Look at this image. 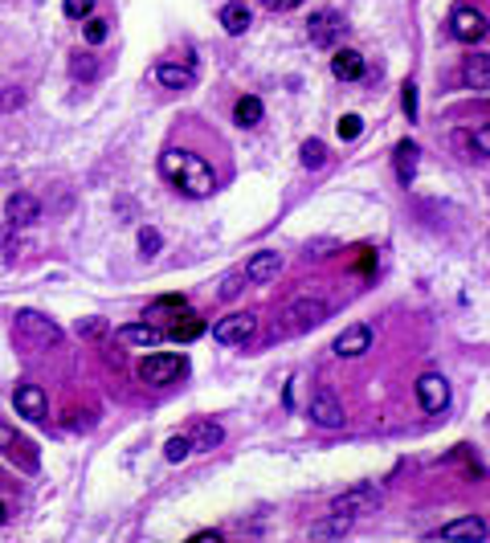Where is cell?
I'll list each match as a JSON object with an SVG mask.
<instances>
[{
	"label": "cell",
	"mask_w": 490,
	"mask_h": 543,
	"mask_svg": "<svg viewBox=\"0 0 490 543\" xmlns=\"http://www.w3.org/2000/svg\"><path fill=\"white\" fill-rule=\"evenodd\" d=\"M160 176L172 188H180L184 196H192V201H201V196L213 192V168H209L201 156L180 151V148H172L160 156Z\"/></svg>",
	"instance_id": "obj_1"
},
{
	"label": "cell",
	"mask_w": 490,
	"mask_h": 543,
	"mask_svg": "<svg viewBox=\"0 0 490 543\" xmlns=\"http://www.w3.org/2000/svg\"><path fill=\"white\" fill-rule=\"evenodd\" d=\"M12 340L25 343V348H54V343H62V327L54 319H45L42 310H21L12 323Z\"/></svg>",
	"instance_id": "obj_2"
},
{
	"label": "cell",
	"mask_w": 490,
	"mask_h": 543,
	"mask_svg": "<svg viewBox=\"0 0 490 543\" xmlns=\"http://www.w3.org/2000/svg\"><path fill=\"white\" fill-rule=\"evenodd\" d=\"M376 511H380V490L368 486V482H356L331 499V515H340V519H368Z\"/></svg>",
	"instance_id": "obj_3"
},
{
	"label": "cell",
	"mask_w": 490,
	"mask_h": 543,
	"mask_svg": "<svg viewBox=\"0 0 490 543\" xmlns=\"http://www.w3.org/2000/svg\"><path fill=\"white\" fill-rule=\"evenodd\" d=\"M0 454L12 462L17 470H25V474H37V466H42V454H37V446H33L29 437H21L12 425H4L0 421Z\"/></svg>",
	"instance_id": "obj_4"
},
{
	"label": "cell",
	"mask_w": 490,
	"mask_h": 543,
	"mask_svg": "<svg viewBox=\"0 0 490 543\" xmlns=\"http://www.w3.org/2000/svg\"><path fill=\"white\" fill-rule=\"evenodd\" d=\"M327 315H331V302L323 299V294H299V299H290V307H287V319L295 331L319 327Z\"/></svg>",
	"instance_id": "obj_5"
},
{
	"label": "cell",
	"mask_w": 490,
	"mask_h": 543,
	"mask_svg": "<svg viewBox=\"0 0 490 543\" xmlns=\"http://www.w3.org/2000/svg\"><path fill=\"white\" fill-rule=\"evenodd\" d=\"M307 413H310V421L319 429H343V405H340V396L331 393L327 384H319L315 393H310V405H307Z\"/></svg>",
	"instance_id": "obj_6"
},
{
	"label": "cell",
	"mask_w": 490,
	"mask_h": 543,
	"mask_svg": "<svg viewBox=\"0 0 490 543\" xmlns=\"http://www.w3.org/2000/svg\"><path fill=\"white\" fill-rule=\"evenodd\" d=\"M184 356H172V352H156L148 360H139V380L143 384H172L176 376H184Z\"/></svg>",
	"instance_id": "obj_7"
},
{
	"label": "cell",
	"mask_w": 490,
	"mask_h": 543,
	"mask_svg": "<svg viewBox=\"0 0 490 543\" xmlns=\"http://www.w3.org/2000/svg\"><path fill=\"white\" fill-rule=\"evenodd\" d=\"M257 331V319L249 315V310H234V315H225V319L213 323V340L225 343V348H237V343L254 340Z\"/></svg>",
	"instance_id": "obj_8"
},
{
	"label": "cell",
	"mask_w": 490,
	"mask_h": 543,
	"mask_svg": "<svg viewBox=\"0 0 490 543\" xmlns=\"http://www.w3.org/2000/svg\"><path fill=\"white\" fill-rule=\"evenodd\" d=\"M449 33H454L458 42L474 45V42H482V37H486V17H482L474 4H458V9L449 12Z\"/></svg>",
	"instance_id": "obj_9"
},
{
	"label": "cell",
	"mask_w": 490,
	"mask_h": 543,
	"mask_svg": "<svg viewBox=\"0 0 490 543\" xmlns=\"http://www.w3.org/2000/svg\"><path fill=\"white\" fill-rule=\"evenodd\" d=\"M417 401H421V409L425 413H446L449 409V380L437 372H425L421 380H417Z\"/></svg>",
	"instance_id": "obj_10"
},
{
	"label": "cell",
	"mask_w": 490,
	"mask_h": 543,
	"mask_svg": "<svg viewBox=\"0 0 490 543\" xmlns=\"http://www.w3.org/2000/svg\"><path fill=\"white\" fill-rule=\"evenodd\" d=\"M372 352V327L368 323H352V327L340 331V340H335V356L340 360H356V356Z\"/></svg>",
	"instance_id": "obj_11"
},
{
	"label": "cell",
	"mask_w": 490,
	"mask_h": 543,
	"mask_svg": "<svg viewBox=\"0 0 490 543\" xmlns=\"http://www.w3.org/2000/svg\"><path fill=\"white\" fill-rule=\"evenodd\" d=\"M12 405H17L21 417H29V421H45V413H50V401H45V393L37 388V384H17Z\"/></svg>",
	"instance_id": "obj_12"
},
{
	"label": "cell",
	"mask_w": 490,
	"mask_h": 543,
	"mask_svg": "<svg viewBox=\"0 0 490 543\" xmlns=\"http://www.w3.org/2000/svg\"><path fill=\"white\" fill-rule=\"evenodd\" d=\"M278 270H282V257L274 254V249H262V254H254L249 262H245V282H254V287H266V282H274Z\"/></svg>",
	"instance_id": "obj_13"
},
{
	"label": "cell",
	"mask_w": 490,
	"mask_h": 543,
	"mask_svg": "<svg viewBox=\"0 0 490 543\" xmlns=\"http://www.w3.org/2000/svg\"><path fill=\"white\" fill-rule=\"evenodd\" d=\"M429 539H490V532L479 515H466V519H454L446 527H437Z\"/></svg>",
	"instance_id": "obj_14"
},
{
	"label": "cell",
	"mask_w": 490,
	"mask_h": 543,
	"mask_svg": "<svg viewBox=\"0 0 490 543\" xmlns=\"http://www.w3.org/2000/svg\"><path fill=\"white\" fill-rule=\"evenodd\" d=\"M156 82L164 90H192L196 86V70L188 62H160L156 65Z\"/></svg>",
	"instance_id": "obj_15"
},
{
	"label": "cell",
	"mask_w": 490,
	"mask_h": 543,
	"mask_svg": "<svg viewBox=\"0 0 490 543\" xmlns=\"http://www.w3.org/2000/svg\"><path fill=\"white\" fill-rule=\"evenodd\" d=\"M119 343H131V348H160L164 343V331L156 323H127V327L115 331Z\"/></svg>",
	"instance_id": "obj_16"
},
{
	"label": "cell",
	"mask_w": 490,
	"mask_h": 543,
	"mask_svg": "<svg viewBox=\"0 0 490 543\" xmlns=\"http://www.w3.org/2000/svg\"><path fill=\"white\" fill-rule=\"evenodd\" d=\"M4 217H9L12 225H33L42 217V201L29 196V192H12L9 201H4Z\"/></svg>",
	"instance_id": "obj_17"
},
{
	"label": "cell",
	"mask_w": 490,
	"mask_h": 543,
	"mask_svg": "<svg viewBox=\"0 0 490 543\" xmlns=\"http://www.w3.org/2000/svg\"><path fill=\"white\" fill-rule=\"evenodd\" d=\"M364 54H356V50H335L331 54V74L340 78V82H360L364 78Z\"/></svg>",
	"instance_id": "obj_18"
},
{
	"label": "cell",
	"mask_w": 490,
	"mask_h": 543,
	"mask_svg": "<svg viewBox=\"0 0 490 543\" xmlns=\"http://www.w3.org/2000/svg\"><path fill=\"white\" fill-rule=\"evenodd\" d=\"M462 82L470 90H490V54H470L462 62Z\"/></svg>",
	"instance_id": "obj_19"
},
{
	"label": "cell",
	"mask_w": 490,
	"mask_h": 543,
	"mask_svg": "<svg viewBox=\"0 0 490 543\" xmlns=\"http://www.w3.org/2000/svg\"><path fill=\"white\" fill-rule=\"evenodd\" d=\"M343 25H340V17H335V12H315V17H310V45H319V50H327L331 42H335V33H340Z\"/></svg>",
	"instance_id": "obj_20"
},
{
	"label": "cell",
	"mask_w": 490,
	"mask_h": 543,
	"mask_svg": "<svg viewBox=\"0 0 490 543\" xmlns=\"http://www.w3.org/2000/svg\"><path fill=\"white\" fill-rule=\"evenodd\" d=\"M417 156H421V148H417L413 139H401L393 151V164H396V176H401V184H409L417 176Z\"/></svg>",
	"instance_id": "obj_21"
},
{
	"label": "cell",
	"mask_w": 490,
	"mask_h": 543,
	"mask_svg": "<svg viewBox=\"0 0 490 543\" xmlns=\"http://www.w3.org/2000/svg\"><path fill=\"white\" fill-rule=\"evenodd\" d=\"M188 437H192V449H217L225 441V429L217 421H196L188 429Z\"/></svg>",
	"instance_id": "obj_22"
},
{
	"label": "cell",
	"mask_w": 490,
	"mask_h": 543,
	"mask_svg": "<svg viewBox=\"0 0 490 543\" xmlns=\"http://www.w3.org/2000/svg\"><path fill=\"white\" fill-rule=\"evenodd\" d=\"M262 115H266L262 98H254V95H241V98H237V107H234L237 127H257V123H262Z\"/></svg>",
	"instance_id": "obj_23"
},
{
	"label": "cell",
	"mask_w": 490,
	"mask_h": 543,
	"mask_svg": "<svg viewBox=\"0 0 490 543\" xmlns=\"http://www.w3.org/2000/svg\"><path fill=\"white\" fill-rule=\"evenodd\" d=\"M221 25H225V33H245L249 29V9H245L241 0H229V4H225L221 9Z\"/></svg>",
	"instance_id": "obj_24"
},
{
	"label": "cell",
	"mask_w": 490,
	"mask_h": 543,
	"mask_svg": "<svg viewBox=\"0 0 490 543\" xmlns=\"http://www.w3.org/2000/svg\"><path fill=\"white\" fill-rule=\"evenodd\" d=\"M176 343H192L196 335H204V319H196V315H184V323H176V327L168 331Z\"/></svg>",
	"instance_id": "obj_25"
},
{
	"label": "cell",
	"mask_w": 490,
	"mask_h": 543,
	"mask_svg": "<svg viewBox=\"0 0 490 543\" xmlns=\"http://www.w3.org/2000/svg\"><path fill=\"white\" fill-rule=\"evenodd\" d=\"M327 164V143L323 139H307L302 143V168H323Z\"/></svg>",
	"instance_id": "obj_26"
},
{
	"label": "cell",
	"mask_w": 490,
	"mask_h": 543,
	"mask_svg": "<svg viewBox=\"0 0 490 543\" xmlns=\"http://www.w3.org/2000/svg\"><path fill=\"white\" fill-rule=\"evenodd\" d=\"M192 454V437L180 433V437H168V446H164V458L168 462H184Z\"/></svg>",
	"instance_id": "obj_27"
},
{
	"label": "cell",
	"mask_w": 490,
	"mask_h": 543,
	"mask_svg": "<svg viewBox=\"0 0 490 543\" xmlns=\"http://www.w3.org/2000/svg\"><path fill=\"white\" fill-rule=\"evenodd\" d=\"M139 249H143V254L148 257H156L164 249V237H160V229H151V225H143V229H139Z\"/></svg>",
	"instance_id": "obj_28"
},
{
	"label": "cell",
	"mask_w": 490,
	"mask_h": 543,
	"mask_svg": "<svg viewBox=\"0 0 490 543\" xmlns=\"http://www.w3.org/2000/svg\"><path fill=\"white\" fill-rule=\"evenodd\" d=\"M107 37H111V21H103V17H86V42L103 45Z\"/></svg>",
	"instance_id": "obj_29"
},
{
	"label": "cell",
	"mask_w": 490,
	"mask_h": 543,
	"mask_svg": "<svg viewBox=\"0 0 490 543\" xmlns=\"http://www.w3.org/2000/svg\"><path fill=\"white\" fill-rule=\"evenodd\" d=\"M335 131H340V139H343V143H352V139H360V131H364V119H360V115H343L340 123H335Z\"/></svg>",
	"instance_id": "obj_30"
},
{
	"label": "cell",
	"mask_w": 490,
	"mask_h": 543,
	"mask_svg": "<svg viewBox=\"0 0 490 543\" xmlns=\"http://www.w3.org/2000/svg\"><path fill=\"white\" fill-rule=\"evenodd\" d=\"M62 12L70 21H86V17L95 12V0H62Z\"/></svg>",
	"instance_id": "obj_31"
},
{
	"label": "cell",
	"mask_w": 490,
	"mask_h": 543,
	"mask_svg": "<svg viewBox=\"0 0 490 543\" xmlns=\"http://www.w3.org/2000/svg\"><path fill=\"white\" fill-rule=\"evenodd\" d=\"M470 148H474V156H490V123L470 131Z\"/></svg>",
	"instance_id": "obj_32"
},
{
	"label": "cell",
	"mask_w": 490,
	"mask_h": 543,
	"mask_svg": "<svg viewBox=\"0 0 490 543\" xmlns=\"http://www.w3.org/2000/svg\"><path fill=\"white\" fill-rule=\"evenodd\" d=\"M12 237H17V225H4V229H0V266H9V262H12V254H17V249H12Z\"/></svg>",
	"instance_id": "obj_33"
},
{
	"label": "cell",
	"mask_w": 490,
	"mask_h": 543,
	"mask_svg": "<svg viewBox=\"0 0 490 543\" xmlns=\"http://www.w3.org/2000/svg\"><path fill=\"white\" fill-rule=\"evenodd\" d=\"M70 74H74V78H86V82H90V78H98L95 57H82V54H78L74 62H70Z\"/></svg>",
	"instance_id": "obj_34"
},
{
	"label": "cell",
	"mask_w": 490,
	"mask_h": 543,
	"mask_svg": "<svg viewBox=\"0 0 490 543\" xmlns=\"http://www.w3.org/2000/svg\"><path fill=\"white\" fill-rule=\"evenodd\" d=\"M401 107H405L409 123H413V119H417V86H413V82L401 86Z\"/></svg>",
	"instance_id": "obj_35"
},
{
	"label": "cell",
	"mask_w": 490,
	"mask_h": 543,
	"mask_svg": "<svg viewBox=\"0 0 490 543\" xmlns=\"http://www.w3.org/2000/svg\"><path fill=\"white\" fill-rule=\"evenodd\" d=\"M78 335L98 340V335H107V323H103V319H78Z\"/></svg>",
	"instance_id": "obj_36"
},
{
	"label": "cell",
	"mask_w": 490,
	"mask_h": 543,
	"mask_svg": "<svg viewBox=\"0 0 490 543\" xmlns=\"http://www.w3.org/2000/svg\"><path fill=\"white\" fill-rule=\"evenodd\" d=\"M241 278L245 274H229V278H225V282H221V299H234L237 290H241Z\"/></svg>",
	"instance_id": "obj_37"
},
{
	"label": "cell",
	"mask_w": 490,
	"mask_h": 543,
	"mask_svg": "<svg viewBox=\"0 0 490 543\" xmlns=\"http://www.w3.org/2000/svg\"><path fill=\"white\" fill-rule=\"evenodd\" d=\"M262 4H266L270 12H290V9H299L302 0H262Z\"/></svg>",
	"instance_id": "obj_38"
},
{
	"label": "cell",
	"mask_w": 490,
	"mask_h": 543,
	"mask_svg": "<svg viewBox=\"0 0 490 543\" xmlns=\"http://www.w3.org/2000/svg\"><path fill=\"white\" fill-rule=\"evenodd\" d=\"M21 103H25V98H21V90H17V95H12V90H9V95L0 98V107H4V111H9V107H21Z\"/></svg>",
	"instance_id": "obj_39"
},
{
	"label": "cell",
	"mask_w": 490,
	"mask_h": 543,
	"mask_svg": "<svg viewBox=\"0 0 490 543\" xmlns=\"http://www.w3.org/2000/svg\"><path fill=\"white\" fill-rule=\"evenodd\" d=\"M225 535L221 532H196V543H221Z\"/></svg>",
	"instance_id": "obj_40"
},
{
	"label": "cell",
	"mask_w": 490,
	"mask_h": 543,
	"mask_svg": "<svg viewBox=\"0 0 490 543\" xmlns=\"http://www.w3.org/2000/svg\"><path fill=\"white\" fill-rule=\"evenodd\" d=\"M4 519H9V507H4V502H0V523H4Z\"/></svg>",
	"instance_id": "obj_41"
}]
</instances>
